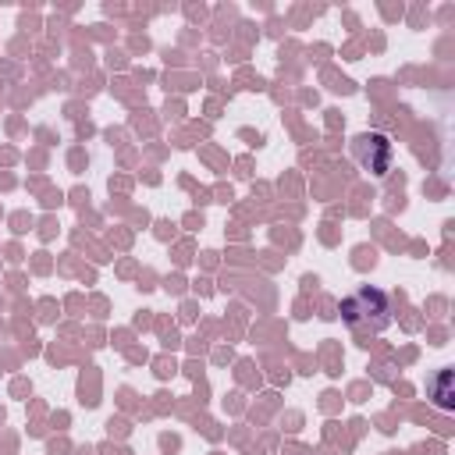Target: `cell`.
Instances as JSON below:
<instances>
[{
    "label": "cell",
    "instance_id": "2",
    "mask_svg": "<svg viewBox=\"0 0 455 455\" xmlns=\"http://www.w3.org/2000/svg\"><path fill=\"white\" fill-rule=\"evenodd\" d=\"M352 153H355L359 167H366L373 178H384V174L391 171V142H387V135H380V132L359 135V139L352 142Z\"/></svg>",
    "mask_w": 455,
    "mask_h": 455
},
{
    "label": "cell",
    "instance_id": "1",
    "mask_svg": "<svg viewBox=\"0 0 455 455\" xmlns=\"http://www.w3.org/2000/svg\"><path fill=\"white\" fill-rule=\"evenodd\" d=\"M341 320L363 338V334H380L391 327V299L380 288H359L341 302Z\"/></svg>",
    "mask_w": 455,
    "mask_h": 455
}]
</instances>
